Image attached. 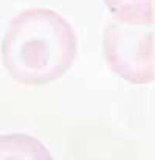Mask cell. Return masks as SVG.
Here are the masks:
<instances>
[{
    "label": "cell",
    "instance_id": "2",
    "mask_svg": "<svg viewBox=\"0 0 155 160\" xmlns=\"http://www.w3.org/2000/svg\"><path fill=\"white\" fill-rule=\"evenodd\" d=\"M103 52L109 67L130 84L154 81V31L110 20L103 34Z\"/></svg>",
    "mask_w": 155,
    "mask_h": 160
},
{
    "label": "cell",
    "instance_id": "1",
    "mask_svg": "<svg viewBox=\"0 0 155 160\" xmlns=\"http://www.w3.org/2000/svg\"><path fill=\"white\" fill-rule=\"evenodd\" d=\"M78 54L71 25L56 11L30 8L17 14L2 41V62L25 86H44L64 76Z\"/></svg>",
    "mask_w": 155,
    "mask_h": 160
},
{
    "label": "cell",
    "instance_id": "3",
    "mask_svg": "<svg viewBox=\"0 0 155 160\" xmlns=\"http://www.w3.org/2000/svg\"><path fill=\"white\" fill-rule=\"evenodd\" d=\"M0 160H53L47 146L28 134L0 135Z\"/></svg>",
    "mask_w": 155,
    "mask_h": 160
},
{
    "label": "cell",
    "instance_id": "4",
    "mask_svg": "<svg viewBox=\"0 0 155 160\" xmlns=\"http://www.w3.org/2000/svg\"><path fill=\"white\" fill-rule=\"evenodd\" d=\"M118 22L133 27L154 25V0H104Z\"/></svg>",
    "mask_w": 155,
    "mask_h": 160
}]
</instances>
